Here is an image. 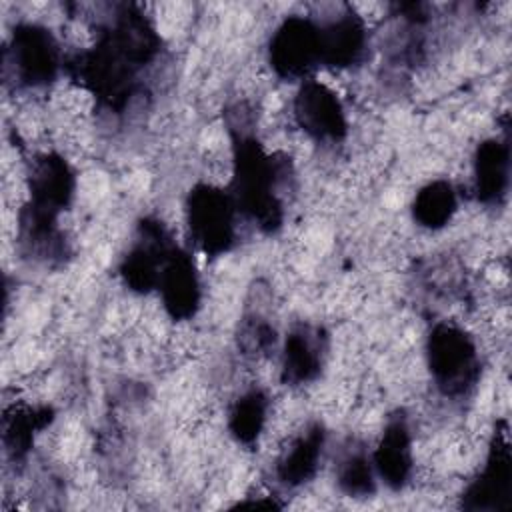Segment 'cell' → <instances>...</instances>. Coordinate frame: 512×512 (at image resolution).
Instances as JSON below:
<instances>
[{
  "label": "cell",
  "mask_w": 512,
  "mask_h": 512,
  "mask_svg": "<svg viewBox=\"0 0 512 512\" xmlns=\"http://www.w3.org/2000/svg\"><path fill=\"white\" fill-rule=\"evenodd\" d=\"M280 168L256 138L238 132L234 138L232 200L236 210L250 216L262 230L272 232L282 224V204L278 198Z\"/></svg>",
  "instance_id": "1"
},
{
  "label": "cell",
  "mask_w": 512,
  "mask_h": 512,
  "mask_svg": "<svg viewBox=\"0 0 512 512\" xmlns=\"http://www.w3.org/2000/svg\"><path fill=\"white\" fill-rule=\"evenodd\" d=\"M428 366L446 396L464 394L480 372L474 340L454 324L434 326L428 338Z\"/></svg>",
  "instance_id": "2"
},
{
  "label": "cell",
  "mask_w": 512,
  "mask_h": 512,
  "mask_svg": "<svg viewBox=\"0 0 512 512\" xmlns=\"http://www.w3.org/2000/svg\"><path fill=\"white\" fill-rule=\"evenodd\" d=\"M188 228L196 246L210 254L226 252L234 242V200L210 184H198L186 202Z\"/></svg>",
  "instance_id": "3"
},
{
  "label": "cell",
  "mask_w": 512,
  "mask_h": 512,
  "mask_svg": "<svg viewBox=\"0 0 512 512\" xmlns=\"http://www.w3.org/2000/svg\"><path fill=\"white\" fill-rule=\"evenodd\" d=\"M6 68L20 86L40 88L50 84L60 68L58 44L50 30L38 24L16 26L6 50Z\"/></svg>",
  "instance_id": "4"
},
{
  "label": "cell",
  "mask_w": 512,
  "mask_h": 512,
  "mask_svg": "<svg viewBox=\"0 0 512 512\" xmlns=\"http://www.w3.org/2000/svg\"><path fill=\"white\" fill-rule=\"evenodd\" d=\"M270 64L282 78H302L320 64V30L302 16L286 18L270 40Z\"/></svg>",
  "instance_id": "5"
},
{
  "label": "cell",
  "mask_w": 512,
  "mask_h": 512,
  "mask_svg": "<svg viewBox=\"0 0 512 512\" xmlns=\"http://www.w3.org/2000/svg\"><path fill=\"white\" fill-rule=\"evenodd\" d=\"M174 248L176 246L170 242L162 224L156 220H144L138 228V240L120 266L124 282L136 292L158 288L160 272Z\"/></svg>",
  "instance_id": "6"
},
{
  "label": "cell",
  "mask_w": 512,
  "mask_h": 512,
  "mask_svg": "<svg viewBox=\"0 0 512 512\" xmlns=\"http://www.w3.org/2000/svg\"><path fill=\"white\" fill-rule=\"evenodd\" d=\"M294 118L298 126L316 140H342L346 116L338 96L322 82L308 80L294 98Z\"/></svg>",
  "instance_id": "7"
},
{
  "label": "cell",
  "mask_w": 512,
  "mask_h": 512,
  "mask_svg": "<svg viewBox=\"0 0 512 512\" xmlns=\"http://www.w3.org/2000/svg\"><path fill=\"white\" fill-rule=\"evenodd\" d=\"M510 450L508 440L502 432H496V438L490 446L488 460L480 476L470 484L464 494V508L468 510H502L508 506L510 498Z\"/></svg>",
  "instance_id": "8"
},
{
  "label": "cell",
  "mask_w": 512,
  "mask_h": 512,
  "mask_svg": "<svg viewBox=\"0 0 512 512\" xmlns=\"http://www.w3.org/2000/svg\"><path fill=\"white\" fill-rule=\"evenodd\" d=\"M28 188L32 206L50 214H58L72 200L74 172L62 156L54 152L42 154L32 162Z\"/></svg>",
  "instance_id": "9"
},
{
  "label": "cell",
  "mask_w": 512,
  "mask_h": 512,
  "mask_svg": "<svg viewBox=\"0 0 512 512\" xmlns=\"http://www.w3.org/2000/svg\"><path fill=\"white\" fill-rule=\"evenodd\" d=\"M158 290L166 312L174 320L190 318L200 304V282L188 254L174 248L160 272Z\"/></svg>",
  "instance_id": "10"
},
{
  "label": "cell",
  "mask_w": 512,
  "mask_h": 512,
  "mask_svg": "<svg viewBox=\"0 0 512 512\" xmlns=\"http://www.w3.org/2000/svg\"><path fill=\"white\" fill-rule=\"evenodd\" d=\"M320 30V62L336 68L356 64L366 50V28L360 16L346 12L336 20L318 26Z\"/></svg>",
  "instance_id": "11"
},
{
  "label": "cell",
  "mask_w": 512,
  "mask_h": 512,
  "mask_svg": "<svg viewBox=\"0 0 512 512\" xmlns=\"http://www.w3.org/2000/svg\"><path fill=\"white\" fill-rule=\"evenodd\" d=\"M376 474L394 490L402 488L412 474V440L404 418H394L384 428L372 454Z\"/></svg>",
  "instance_id": "12"
},
{
  "label": "cell",
  "mask_w": 512,
  "mask_h": 512,
  "mask_svg": "<svg viewBox=\"0 0 512 512\" xmlns=\"http://www.w3.org/2000/svg\"><path fill=\"white\" fill-rule=\"evenodd\" d=\"M324 354V336L310 326H296L284 342L282 378L288 384H304L318 376Z\"/></svg>",
  "instance_id": "13"
},
{
  "label": "cell",
  "mask_w": 512,
  "mask_h": 512,
  "mask_svg": "<svg viewBox=\"0 0 512 512\" xmlns=\"http://www.w3.org/2000/svg\"><path fill=\"white\" fill-rule=\"evenodd\" d=\"M324 446V430L314 424L302 432L294 442L284 450L278 460L276 474L286 486H300L310 480L318 468Z\"/></svg>",
  "instance_id": "14"
},
{
  "label": "cell",
  "mask_w": 512,
  "mask_h": 512,
  "mask_svg": "<svg viewBox=\"0 0 512 512\" xmlns=\"http://www.w3.org/2000/svg\"><path fill=\"white\" fill-rule=\"evenodd\" d=\"M508 146L500 140H486L474 158L476 194L482 202H498L508 186Z\"/></svg>",
  "instance_id": "15"
},
{
  "label": "cell",
  "mask_w": 512,
  "mask_h": 512,
  "mask_svg": "<svg viewBox=\"0 0 512 512\" xmlns=\"http://www.w3.org/2000/svg\"><path fill=\"white\" fill-rule=\"evenodd\" d=\"M414 218L424 228H442L456 212V192L450 182L436 180L426 184L414 198Z\"/></svg>",
  "instance_id": "16"
},
{
  "label": "cell",
  "mask_w": 512,
  "mask_h": 512,
  "mask_svg": "<svg viewBox=\"0 0 512 512\" xmlns=\"http://www.w3.org/2000/svg\"><path fill=\"white\" fill-rule=\"evenodd\" d=\"M52 412L48 408H14L4 418V446L6 452L16 460L22 458L34 440V434L48 426Z\"/></svg>",
  "instance_id": "17"
},
{
  "label": "cell",
  "mask_w": 512,
  "mask_h": 512,
  "mask_svg": "<svg viewBox=\"0 0 512 512\" xmlns=\"http://www.w3.org/2000/svg\"><path fill=\"white\" fill-rule=\"evenodd\" d=\"M266 412H268V398L262 390H248L242 394L228 416V428L232 436L242 444H252L266 424Z\"/></svg>",
  "instance_id": "18"
},
{
  "label": "cell",
  "mask_w": 512,
  "mask_h": 512,
  "mask_svg": "<svg viewBox=\"0 0 512 512\" xmlns=\"http://www.w3.org/2000/svg\"><path fill=\"white\" fill-rule=\"evenodd\" d=\"M374 472V464L366 454L352 452L338 466V486L354 498L370 496L376 490Z\"/></svg>",
  "instance_id": "19"
},
{
  "label": "cell",
  "mask_w": 512,
  "mask_h": 512,
  "mask_svg": "<svg viewBox=\"0 0 512 512\" xmlns=\"http://www.w3.org/2000/svg\"><path fill=\"white\" fill-rule=\"evenodd\" d=\"M240 340L248 352H266L274 344V330L264 320H252L244 324Z\"/></svg>",
  "instance_id": "20"
}]
</instances>
